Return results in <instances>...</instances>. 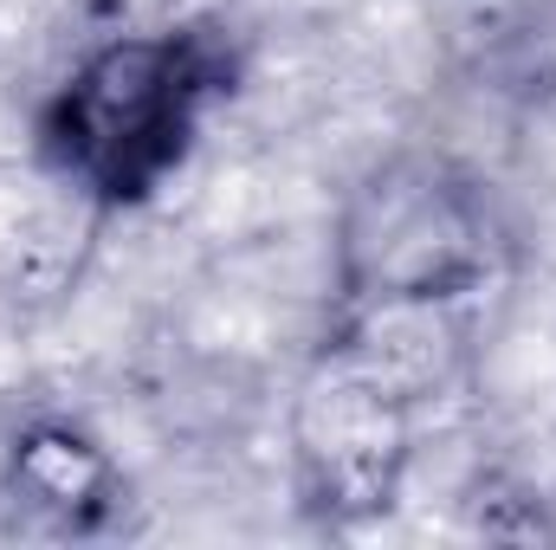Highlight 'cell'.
<instances>
[{"label":"cell","instance_id":"obj_1","mask_svg":"<svg viewBox=\"0 0 556 550\" xmlns=\"http://www.w3.org/2000/svg\"><path fill=\"white\" fill-rule=\"evenodd\" d=\"M247 78L233 13L188 26H104L78 46L33 117V149L98 214L149 208Z\"/></svg>","mask_w":556,"mask_h":550},{"label":"cell","instance_id":"obj_4","mask_svg":"<svg viewBox=\"0 0 556 550\" xmlns=\"http://www.w3.org/2000/svg\"><path fill=\"white\" fill-rule=\"evenodd\" d=\"M7 492L59 532H98L124 499V473L85 427L33 421L7 447Z\"/></svg>","mask_w":556,"mask_h":550},{"label":"cell","instance_id":"obj_3","mask_svg":"<svg viewBox=\"0 0 556 550\" xmlns=\"http://www.w3.org/2000/svg\"><path fill=\"white\" fill-rule=\"evenodd\" d=\"M505 221L485 182L446 155L402 149L376 162L330 240V317L466 311L505 273Z\"/></svg>","mask_w":556,"mask_h":550},{"label":"cell","instance_id":"obj_5","mask_svg":"<svg viewBox=\"0 0 556 550\" xmlns=\"http://www.w3.org/2000/svg\"><path fill=\"white\" fill-rule=\"evenodd\" d=\"M78 13L91 33H104V26H188V20L233 13V0H78Z\"/></svg>","mask_w":556,"mask_h":550},{"label":"cell","instance_id":"obj_2","mask_svg":"<svg viewBox=\"0 0 556 550\" xmlns=\"http://www.w3.org/2000/svg\"><path fill=\"white\" fill-rule=\"evenodd\" d=\"M459 311L330 317L291 396V492L304 518L350 532L395 512L420 447V402L446 383Z\"/></svg>","mask_w":556,"mask_h":550}]
</instances>
